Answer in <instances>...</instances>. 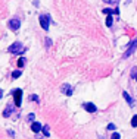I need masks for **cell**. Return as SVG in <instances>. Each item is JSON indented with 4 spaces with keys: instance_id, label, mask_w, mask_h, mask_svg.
<instances>
[{
    "instance_id": "cell-1",
    "label": "cell",
    "mask_w": 137,
    "mask_h": 139,
    "mask_svg": "<svg viewBox=\"0 0 137 139\" xmlns=\"http://www.w3.org/2000/svg\"><path fill=\"white\" fill-rule=\"evenodd\" d=\"M9 50V53H12V54H18V53H22L25 51V47L21 44V43H13L12 46L7 48Z\"/></svg>"
},
{
    "instance_id": "cell-2",
    "label": "cell",
    "mask_w": 137,
    "mask_h": 139,
    "mask_svg": "<svg viewBox=\"0 0 137 139\" xmlns=\"http://www.w3.org/2000/svg\"><path fill=\"white\" fill-rule=\"evenodd\" d=\"M136 48H137V38L136 40H133L131 41V44H130V47H128V50L124 53V59H127V57H130L133 53L136 51Z\"/></svg>"
},
{
    "instance_id": "cell-3",
    "label": "cell",
    "mask_w": 137,
    "mask_h": 139,
    "mask_svg": "<svg viewBox=\"0 0 137 139\" xmlns=\"http://www.w3.org/2000/svg\"><path fill=\"white\" fill-rule=\"evenodd\" d=\"M13 98H15V105L19 107L21 103H22V91L21 89H15L13 91Z\"/></svg>"
},
{
    "instance_id": "cell-4",
    "label": "cell",
    "mask_w": 137,
    "mask_h": 139,
    "mask_svg": "<svg viewBox=\"0 0 137 139\" xmlns=\"http://www.w3.org/2000/svg\"><path fill=\"white\" fill-rule=\"evenodd\" d=\"M7 26L12 29V31H18L19 26H21V22H19V19H16V18H13V19H10L9 22H7Z\"/></svg>"
},
{
    "instance_id": "cell-5",
    "label": "cell",
    "mask_w": 137,
    "mask_h": 139,
    "mask_svg": "<svg viewBox=\"0 0 137 139\" xmlns=\"http://www.w3.org/2000/svg\"><path fill=\"white\" fill-rule=\"evenodd\" d=\"M40 25L44 31L49 29V16L47 15H40Z\"/></svg>"
},
{
    "instance_id": "cell-6",
    "label": "cell",
    "mask_w": 137,
    "mask_h": 139,
    "mask_svg": "<svg viewBox=\"0 0 137 139\" xmlns=\"http://www.w3.org/2000/svg\"><path fill=\"white\" fill-rule=\"evenodd\" d=\"M60 91L65 94V95H72V87L68 85V84H64V85L60 87Z\"/></svg>"
},
{
    "instance_id": "cell-7",
    "label": "cell",
    "mask_w": 137,
    "mask_h": 139,
    "mask_svg": "<svg viewBox=\"0 0 137 139\" xmlns=\"http://www.w3.org/2000/svg\"><path fill=\"white\" fill-rule=\"evenodd\" d=\"M84 108L89 111V113H94V111L97 110V107H96L93 103H86V104H84Z\"/></svg>"
},
{
    "instance_id": "cell-8",
    "label": "cell",
    "mask_w": 137,
    "mask_h": 139,
    "mask_svg": "<svg viewBox=\"0 0 137 139\" xmlns=\"http://www.w3.org/2000/svg\"><path fill=\"white\" fill-rule=\"evenodd\" d=\"M122 97L125 98V101L128 103V105H130V107H133V105H134V101H133V98L130 97V94L127 92V91H124V92H122Z\"/></svg>"
},
{
    "instance_id": "cell-9",
    "label": "cell",
    "mask_w": 137,
    "mask_h": 139,
    "mask_svg": "<svg viewBox=\"0 0 137 139\" xmlns=\"http://www.w3.org/2000/svg\"><path fill=\"white\" fill-rule=\"evenodd\" d=\"M31 129H33V132H34V133H38V132L43 129V126L38 122H34L33 124H31Z\"/></svg>"
},
{
    "instance_id": "cell-10",
    "label": "cell",
    "mask_w": 137,
    "mask_h": 139,
    "mask_svg": "<svg viewBox=\"0 0 137 139\" xmlns=\"http://www.w3.org/2000/svg\"><path fill=\"white\" fill-rule=\"evenodd\" d=\"M12 111H13V105L7 104V107L3 110V117H9L10 114H12Z\"/></svg>"
},
{
    "instance_id": "cell-11",
    "label": "cell",
    "mask_w": 137,
    "mask_h": 139,
    "mask_svg": "<svg viewBox=\"0 0 137 139\" xmlns=\"http://www.w3.org/2000/svg\"><path fill=\"white\" fill-rule=\"evenodd\" d=\"M21 73H22V72H21V70H15V72H13V73H12V78H13V79H16V78H19V76H21Z\"/></svg>"
},
{
    "instance_id": "cell-12",
    "label": "cell",
    "mask_w": 137,
    "mask_h": 139,
    "mask_svg": "<svg viewBox=\"0 0 137 139\" xmlns=\"http://www.w3.org/2000/svg\"><path fill=\"white\" fill-rule=\"evenodd\" d=\"M131 126H133V128H137V114L133 116V119H131Z\"/></svg>"
},
{
    "instance_id": "cell-13",
    "label": "cell",
    "mask_w": 137,
    "mask_h": 139,
    "mask_svg": "<svg viewBox=\"0 0 137 139\" xmlns=\"http://www.w3.org/2000/svg\"><path fill=\"white\" fill-rule=\"evenodd\" d=\"M106 25L108 26H112V16L111 15H108V18H106Z\"/></svg>"
},
{
    "instance_id": "cell-14",
    "label": "cell",
    "mask_w": 137,
    "mask_h": 139,
    "mask_svg": "<svg viewBox=\"0 0 137 139\" xmlns=\"http://www.w3.org/2000/svg\"><path fill=\"white\" fill-rule=\"evenodd\" d=\"M131 76L137 81V67H133V70H131Z\"/></svg>"
},
{
    "instance_id": "cell-15",
    "label": "cell",
    "mask_w": 137,
    "mask_h": 139,
    "mask_svg": "<svg viewBox=\"0 0 137 139\" xmlns=\"http://www.w3.org/2000/svg\"><path fill=\"white\" fill-rule=\"evenodd\" d=\"M43 133H44V136H49V135H50V132H49V126H44V128H43Z\"/></svg>"
},
{
    "instance_id": "cell-16",
    "label": "cell",
    "mask_w": 137,
    "mask_h": 139,
    "mask_svg": "<svg viewBox=\"0 0 137 139\" xmlns=\"http://www.w3.org/2000/svg\"><path fill=\"white\" fill-rule=\"evenodd\" d=\"M105 3H108V5H117L118 3V0H103Z\"/></svg>"
},
{
    "instance_id": "cell-17",
    "label": "cell",
    "mask_w": 137,
    "mask_h": 139,
    "mask_svg": "<svg viewBox=\"0 0 137 139\" xmlns=\"http://www.w3.org/2000/svg\"><path fill=\"white\" fill-rule=\"evenodd\" d=\"M24 63H25L24 59H19V60H18V67H22V66H24Z\"/></svg>"
},
{
    "instance_id": "cell-18",
    "label": "cell",
    "mask_w": 137,
    "mask_h": 139,
    "mask_svg": "<svg viewBox=\"0 0 137 139\" xmlns=\"http://www.w3.org/2000/svg\"><path fill=\"white\" fill-rule=\"evenodd\" d=\"M121 136H119V133H117V132H113V135H112V138L111 139H119Z\"/></svg>"
},
{
    "instance_id": "cell-19",
    "label": "cell",
    "mask_w": 137,
    "mask_h": 139,
    "mask_svg": "<svg viewBox=\"0 0 137 139\" xmlns=\"http://www.w3.org/2000/svg\"><path fill=\"white\" fill-rule=\"evenodd\" d=\"M103 13H105V15H111V13H112V10H111V9H103Z\"/></svg>"
},
{
    "instance_id": "cell-20",
    "label": "cell",
    "mask_w": 137,
    "mask_h": 139,
    "mask_svg": "<svg viewBox=\"0 0 137 139\" xmlns=\"http://www.w3.org/2000/svg\"><path fill=\"white\" fill-rule=\"evenodd\" d=\"M108 130H115V124H112V123L108 124Z\"/></svg>"
},
{
    "instance_id": "cell-21",
    "label": "cell",
    "mask_w": 137,
    "mask_h": 139,
    "mask_svg": "<svg viewBox=\"0 0 137 139\" xmlns=\"http://www.w3.org/2000/svg\"><path fill=\"white\" fill-rule=\"evenodd\" d=\"M30 100H33V101H38V97H37V95H30Z\"/></svg>"
},
{
    "instance_id": "cell-22",
    "label": "cell",
    "mask_w": 137,
    "mask_h": 139,
    "mask_svg": "<svg viewBox=\"0 0 137 139\" xmlns=\"http://www.w3.org/2000/svg\"><path fill=\"white\" fill-rule=\"evenodd\" d=\"M34 117H36L34 114H30V116H28V120H30V122H33V120H34Z\"/></svg>"
},
{
    "instance_id": "cell-23",
    "label": "cell",
    "mask_w": 137,
    "mask_h": 139,
    "mask_svg": "<svg viewBox=\"0 0 137 139\" xmlns=\"http://www.w3.org/2000/svg\"><path fill=\"white\" fill-rule=\"evenodd\" d=\"M50 44H52V41H50V40H49V38H47V40H46V46H47V48H49V47H50Z\"/></svg>"
},
{
    "instance_id": "cell-24",
    "label": "cell",
    "mask_w": 137,
    "mask_h": 139,
    "mask_svg": "<svg viewBox=\"0 0 137 139\" xmlns=\"http://www.w3.org/2000/svg\"><path fill=\"white\" fill-rule=\"evenodd\" d=\"M2 97H3V91H2V89H0V98H2Z\"/></svg>"
}]
</instances>
